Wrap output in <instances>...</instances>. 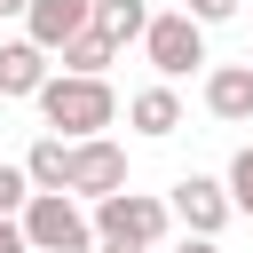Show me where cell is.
I'll use <instances>...</instances> for the list:
<instances>
[{
	"instance_id": "1",
	"label": "cell",
	"mask_w": 253,
	"mask_h": 253,
	"mask_svg": "<svg viewBox=\"0 0 253 253\" xmlns=\"http://www.w3.org/2000/svg\"><path fill=\"white\" fill-rule=\"evenodd\" d=\"M40 111H47V126L55 134H71V142H95L103 126H111V87L103 79H79V71H63V79H47L40 87Z\"/></svg>"
},
{
	"instance_id": "2",
	"label": "cell",
	"mask_w": 253,
	"mask_h": 253,
	"mask_svg": "<svg viewBox=\"0 0 253 253\" xmlns=\"http://www.w3.org/2000/svg\"><path fill=\"white\" fill-rule=\"evenodd\" d=\"M24 237H32V253H95V245H103L71 190H40V198L24 206Z\"/></svg>"
},
{
	"instance_id": "3",
	"label": "cell",
	"mask_w": 253,
	"mask_h": 253,
	"mask_svg": "<svg viewBox=\"0 0 253 253\" xmlns=\"http://www.w3.org/2000/svg\"><path fill=\"white\" fill-rule=\"evenodd\" d=\"M166 221H174V206L166 198H142V190H111L103 206H95V237L103 245H158L166 237Z\"/></svg>"
},
{
	"instance_id": "4",
	"label": "cell",
	"mask_w": 253,
	"mask_h": 253,
	"mask_svg": "<svg viewBox=\"0 0 253 253\" xmlns=\"http://www.w3.org/2000/svg\"><path fill=\"white\" fill-rule=\"evenodd\" d=\"M150 63H158V79H182L190 63H206V24L190 16V8H174V16H150Z\"/></svg>"
},
{
	"instance_id": "5",
	"label": "cell",
	"mask_w": 253,
	"mask_h": 253,
	"mask_svg": "<svg viewBox=\"0 0 253 253\" xmlns=\"http://www.w3.org/2000/svg\"><path fill=\"white\" fill-rule=\"evenodd\" d=\"M166 206H174V221H182L190 237H221V221H229V206H237V198H229V182H206V174H182Z\"/></svg>"
},
{
	"instance_id": "6",
	"label": "cell",
	"mask_w": 253,
	"mask_h": 253,
	"mask_svg": "<svg viewBox=\"0 0 253 253\" xmlns=\"http://www.w3.org/2000/svg\"><path fill=\"white\" fill-rule=\"evenodd\" d=\"M111 190H126V150L111 142V134H95V142H79V158H71V198H111Z\"/></svg>"
},
{
	"instance_id": "7",
	"label": "cell",
	"mask_w": 253,
	"mask_h": 253,
	"mask_svg": "<svg viewBox=\"0 0 253 253\" xmlns=\"http://www.w3.org/2000/svg\"><path fill=\"white\" fill-rule=\"evenodd\" d=\"M87 24H95V0H32V40L55 47V55H63Z\"/></svg>"
},
{
	"instance_id": "8",
	"label": "cell",
	"mask_w": 253,
	"mask_h": 253,
	"mask_svg": "<svg viewBox=\"0 0 253 253\" xmlns=\"http://www.w3.org/2000/svg\"><path fill=\"white\" fill-rule=\"evenodd\" d=\"M47 87V47L40 40H8L0 47V95H40Z\"/></svg>"
},
{
	"instance_id": "9",
	"label": "cell",
	"mask_w": 253,
	"mask_h": 253,
	"mask_svg": "<svg viewBox=\"0 0 253 253\" xmlns=\"http://www.w3.org/2000/svg\"><path fill=\"white\" fill-rule=\"evenodd\" d=\"M71 158H79V142H71V134H40V142H32V158H24L32 190H71Z\"/></svg>"
},
{
	"instance_id": "10",
	"label": "cell",
	"mask_w": 253,
	"mask_h": 253,
	"mask_svg": "<svg viewBox=\"0 0 253 253\" xmlns=\"http://www.w3.org/2000/svg\"><path fill=\"white\" fill-rule=\"evenodd\" d=\"M206 111L213 119H253V63H221L206 79Z\"/></svg>"
},
{
	"instance_id": "11",
	"label": "cell",
	"mask_w": 253,
	"mask_h": 253,
	"mask_svg": "<svg viewBox=\"0 0 253 253\" xmlns=\"http://www.w3.org/2000/svg\"><path fill=\"white\" fill-rule=\"evenodd\" d=\"M126 119H134V134H150V142H158V134H174V126H182V103H174V87H142V95L126 103Z\"/></svg>"
},
{
	"instance_id": "12",
	"label": "cell",
	"mask_w": 253,
	"mask_h": 253,
	"mask_svg": "<svg viewBox=\"0 0 253 253\" xmlns=\"http://www.w3.org/2000/svg\"><path fill=\"white\" fill-rule=\"evenodd\" d=\"M95 32L119 40V47H126V40H150V8H142V0H95Z\"/></svg>"
},
{
	"instance_id": "13",
	"label": "cell",
	"mask_w": 253,
	"mask_h": 253,
	"mask_svg": "<svg viewBox=\"0 0 253 253\" xmlns=\"http://www.w3.org/2000/svg\"><path fill=\"white\" fill-rule=\"evenodd\" d=\"M111 63H119V40H103L95 24H87V32L71 40V47H63V71H79V79H103Z\"/></svg>"
},
{
	"instance_id": "14",
	"label": "cell",
	"mask_w": 253,
	"mask_h": 253,
	"mask_svg": "<svg viewBox=\"0 0 253 253\" xmlns=\"http://www.w3.org/2000/svg\"><path fill=\"white\" fill-rule=\"evenodd\" d=\"M32 198H40V190H32V174H24V166H0V221H8V213H24Z\"/></svg>"
},
{
	"instance_id": "15",
	"label": "cell",
	"mask_w": 253,
	"mask_h": 253,
	"mask_svg": "<svg viewBox=\"0 0 253 253\" xmlns=\"http://www.w3.org/2000/svg\"><path fill=\"white\" fill-rule=\"evenodd\" d=\"M229 198H237V206L253 213V142H245V150L229 158Z\"/></svg>"
},
{
	"instance_id": "16",
	"label": "cell",
	"mask_w": 253,
	"mask_h": 253,
	"mask_svg": "<svg viewBox=\"0 0 253 253\" xmlns=\"http://www.w3.org/2000/svg\"><path fill=\"white\" fill-rule=\"evenodd\" d=\"M237 8H245V0H190V16H198V24H229Z\"/></svg>"
},
{
	"instance_id": "17",
	"label": "cell",
	"mask_w": 253,
	"mask_h": 253,
	"mask_svg": "<svg viewBox=\"0 0 253 253\" xmlns=\"http://www.w3.org/2000/svg\"><path fill=\"white\" fill-rule=\"evenodd\" d=\"M0 253H32V237H24V221H0Z\"/></svg>"
},
{
	"instance_id": "18",
	"label": "cell",
	"mask_w": 253,
	"mask_h": 253,
	"mask_svg": "<svg viewBox=\"0 0 253 253\" xmlns=\"http://www.w3.org/2000/svg\"><path fill=\"white\" fill-rule=\"evenodd\" d=\"M174 253H221V245H213V237H182Z\"/></svg>"
},
{
	"instance_id": "19",
	"label": "cell",
	"mask_w": 253,
	"mask_h": 253,
	"mask_svg": "<svg viewBox=\"0 0 253 253\" xmlns=\"http://www.w3.org/2000/svg\"><path fill=\"white\" fill-rule=\"evenodd\" d=\"M0 16H32V0H0Z\"/></svg>"
},
{
	"instance_id": "20",
	"label": "cell",
	"mask_w": 253,
	"mask_h": 253,
	"mask_svg": "<svg viewBox=\"0 0 253 253\" xmlns=\"http://www.w3.org/2000/svg\"><path fill=\"white\" fill-rule=\"evenodd\" d=\"M95 253H142V245H95Z\"/></svg>"
},
{
	"instance_id": "21",
	"label": "cell",
	"mask_w": 253,
	"mask_h": 253,
	"mask_svg": "<svg viewBox=\"0 0 253 253\" xmlns=\"http://www.w3.org/2000/svg\"><path fill=\"white\" fill-rule=\"evenodd\" d=\"M245 63H253V55H245Z\"/></svg>"
}]
</instances>
